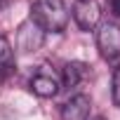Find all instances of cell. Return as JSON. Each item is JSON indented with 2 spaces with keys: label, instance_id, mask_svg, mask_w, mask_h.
<instances>
[{
  "label": "cell",
  "instance_id": "1",
  "mask_svg": "<svg viewBox=\"0 0 120 120\" xmlns=\"http://www.w3.org/2000/svg\"><path fill=\"white\" fill-rule=\"evenodd\" d=\"M31 21H35L45 33H61L68 26V7L64 0H33Z\"/></svg>",
  "mask_w": 120,
  "mask_h": 120
},
{
  "label": "cell",
  "instance_id": "2",
  "mask_svg": "<svg viewBox=\"0 0 120 120\" xmlns=\"http://www.w3.org/2000/svg\"><path fill=\"white\" fill-rule=\"evenodd\" d=\"M97 47L104 61L120 68V26L115 21H106L97 31Z\"/></svg>",
  "mask_w": 120,
  "mask_h": 120
},
{
  "label": "cell",
  "instance_id": "3",
  "mask_svg": "<svg viewBox=\"0 0 120 120\" xmlns=\"http://www.w3.org/2000/svg\"><path fill=\"white\" fill-rule=\"evenodd\" d=\"M42 42H45V31L35 21L26 19L17 28V49L19 52H26V54L28 52H38L42 47Z\"/></svg>",
  "mask_w": 120,
  "mask_h": 120
},
{
  "label": "cell",
  "instance_id": "4",
  "mask_svg": "<svg viewBox=\"0 0 120 120\" xmlns=\"http://www.w3.org/2000/svg\"><path fill=\"white\" fill-rule=\"evenodd\" d=\"M101 7L97 0H75L73 3V19L82 31H92L99 24Z\"/></svg>",
  "mask_w": 120,
  "mask_h": 120
},
{
  "label": "cell",
  "instance_id": "5",
  "mask_svg": "<svg viewBox=\"0 0 120 120\" xmlns=\"http://www.w3.org/2000/svg\"><path fill=\"white\" fill-rule=\"evenodd\" d=\"M31 92L38 94V97H42V99H52L59 92V78L52 71H47V66H42L31 78Z\"/></svg>",
  "mask_w": 120,
  "mask_h": 120
},
{
  "label": "cell",
  "instance_id": "6",
  "mask_svg": "<svg viewBox=\"0 0 120 120\" xmlns=\"http://www.w3.org/2000/svg\"><path fill=\"white\" fill-rule=\"evenodd\" d=\"M90 108H92V99L87 94H75L61 106V118L64 120H90Z\"/></svg>",
  "mask_w": 120,
  "mask_h": 120
},
{
  "label": "cell",
  "instance_id": "7",
  "mask_svg": "<svg viewBox=\"0 0 120 120\" xmlns=\"http://www.w3.org/2000/svg\"><path fill=\"white\" fill-rule=\"evenodd\" d=\"M85 78H87V66H85L82 61H68V64L64 66V71H61V82H64V87H68V90L78 87Z\"/></svg>",
  "mask_w": 120,
  "mask_h": 120
},
{
  "label": "cell",
  "instance_id": "8",
  "mask_svg": "<svg viewBox=\"0 0 120 120\" xmlns=\"http://www.w3.org/2000/svg\"><path fill=\"white\" fill-rule=\"evenodd\" d=\"M14 66V52H12V45L10 40L0 33V71H12Z\"/></svg>",
  "mask_w": 120,
  "mask_h": 120
},
{
  "label": "cell",
  "instance_id": "9",
  "mask_svg": "<svg viewBox=\"0 0 120 120\" xmlns=\"http://www.w3.org/2000/svg\"><path fill=\"white\" fill-rule=\"evenodd\" d=\"M106 12L113 21H120V0H106Z\"/></svg>",
  "mask_w": 120,
  "mask_h": 120
},
{
  "label": "cell",
  "instance_id": "10",
  "mask_svg": "<svg viewBox=\"0 0 120 120\" xmlns=\"http://www.w3.org/2000/svg\"><path fill=\"white\" fill-rule=\"evenodd\" d=\"M113 104L120 106V68L113 71Z\"/></svg>",
  "mask_w": 120,
  "mask_h": 120
},
{
  "label": "cell",
  "instance_id": "11",
  "mask_svg": "<svg viewBox=\"0 0 120 120\" xmlns=\"http://www.w3.org/2000/svg\"><path fill=\"white\" fill-rule=\"evenodd\" d=\"M10 5V0H0V10H3V7H7Z\"/></svg>",
  "mask_w": 120,
  "mask_h": 120
},
{
  "label": "cell",
  "instance_id": "12",
  "mask_svg": "<svg viewBox=\"0 0 120 120\" xmlns=\"http://www.w3.org/2000/svg\"><path fill=\"white\" fill-rule=\"evenodd\" d=\"M90 120H106L104 115H97V118H90Z\"/></svg>",
  "mask_w": 120,
  "mask_h": 120
}]
</instances>
